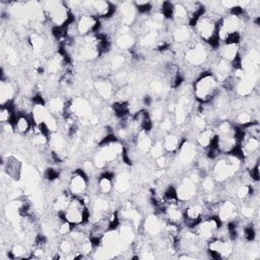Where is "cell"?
I'll return each instance as SVG.
<instances>
[{
  "instance_id": "6da1fadb",
  "label": "cell",
  "mask_w": 260,
  "mask_h": 260,
  "mask_svg": "<svg viewBox=\"0 0 260 260\" xmlns=\"http://www.w3.org/2000/svg\"><path fill=\"white\" fill-rule=\"evenodd\" d=\"M221 16L222 15L216 12L204 9V11L191 24L197 39L213 49L218 48L220 44L217 31Z\"/></svg>"
},
{
  "instance_id": "7a4b0ae2",
  "label": "cell",
  "mask_w": 260,
  "mask_h": 260,
  "mask_svg": "<svg viewBox=\"0 0 260 260\" xmlns=\"http://www.w3.org/2000/svg\"><path fill=\"white\" fill-rule=\"evenodd\" d=\"M210 169V175L217 184H224L235 179L242 171L244 160L236 153L220 154Z\"/></svg>"
},
{
  "instance_id": "3957f363",
  "label": "cell",
  "mask_w": 260,
  "mask_h": 260,
  "mask_svg": "<svg viewBox=\"0 0 260 260\" xmlns=\"http://www.w3.org/2000/svg\"><path fill=\"white\" fill-rule=\"evenodd\" d=\"M219 87L216 77L209 70H203L193 81V98L201 105L212 103L219 93Z\"/></svg>"
},
{
  "instance_id": "277c9868",
  "label": "cell",
  "mask_w": 260,
  "mask_h": 260,
  "mask_svg": "<svg viewBox=\"0 0 260 260\" xmlns=\"http://www.w3.org/2000/svg\"><path fill=\"white\" fill-rule=\"evenodd\" d=\"M87 196V194L83 197L71 196L65 210L57 214L58 217L68 221L74 228L87 223L90 219V200H86Z\"/></svg>"
},
{
  "instance_id": "5b68a950",
  "label": "cell",
  "mask_w": 260,
  "mask_h": 260,
  "mask_svg": "<svg viewBox=\"0 0 260 260\" xmlns=\"http://www.w3.org/2000/svg\"><path fill=\"white\" fill-rule=\"evenodd\" d=\"M42 7L46 20L51 23L53 28L66 27L68 24L76 20V17L65 1H45L42 3Z\"/></svg>"
},
{
  "instance_id": "8992f818",
  "label": "cell",
  "mask_w": 260,
  "mask_h": 260,
  "mask_svg": "<svg viewBox=\"0 0 260 260\" xmlns=\"http://www.w3.org/2000/svg\"><path fill=\"white\" fill-rule=\"evenodd\" d=\"M202 177L201 173L196 169L179 180L178 184L175 186V190L178 199L182 203L189 202L198 195L199 183Z\"/></svg>"
},
{
  "instance_id": "52a82bcc",
  "label": "cell",
  "mask_w": 260,
  "mask_h": 260,
  "mask_svg": "<svg viewBox=\"0 0 260 260\" xmlns=\"http://www.w3.org/2000/svg\"><path fill=\"white\" fill-rule=\"evenodd\" d=\"M185 49L183 51V58L187 67H196L200 68L207 63L210 56V51L208 45L201 42L195 41L184 45Z\"/></svg>"
},
{
  "instance_id": "ba28073f",
  "label": "cell",
  "mask_w": 260,
  "mask_h": 260,
  "mask_svg": "<svg viewBox=\"0 0 260 260\" xmlns=\"http://www.w3.org/2000/svg\"><path fill=\"white\" fill-rule=\"evenodd\" d=\"M221 222L216 216H205L190 230L194 233L200 243L207 245L209 241L216 237ZM189 229V228H188Z\"/></svg>"
},
{
  "instance_id": "9c48e42d",
  "label": "cell",
  "mask_w": 260,
  "mask_h": 260,
  "mask_svg": "<svg viewBox=\"0 0 260 260\" xmlns=\"http://www.w3.org/2000/svg\"><path fill=\"white\" fill-rule=\"evenodd\" d=\"M205 216H207V208L203 198L196 199L195 197L193 200L186 202V205L183 207V222L189 229Z\"/></svg>"
},
{
  "instance_id": "30bf717a",
  "label": "cell",
  "mask_w": 260,
  "mask_h": 260,
  "mask_svg": "<svg viewBox=\"0 0 260 260\" xmlns=\"http://www.w3.org/2000/svg\"><path fill=\"white\" fill-rule=\"evenodd\" d=\"M235 241L230 238L216 236L206 245V253L208 257L213 259L230 258L235 251Z\"/></svg>"
},
{
  "instance_id": "8fae6325",
  "label": "cell",
  "mask_w": 260,
  "mask_h": 260,
  "mask_svg": "<svg viewBox=\"0 0 260 260\" xmlns=\"http://www.w3.org/2000/svg\"><path fill=\"white\" fill-rule=\"evenodd\" d=\"M89 189V178L81 170H75L71 173L67 181V191L72 196L83 197L87 194Z\"/></svg>"
},
{
  "instance_id": "7c38bea8",
  "label": "cell",
  "mask_w": 260,
  "mask_h": 260,
  "mask_svg": "<svg viewBox=\"0 0 260 260\" xmlns=\"http://www.w3.org/2000/svg\"><path fill=\"white\" fill-rule=\"evenodd\" d=\"M198 146L195 142H192L188 139H183L178 151L176 154V159L179 166L188 167L195 162L198 154Z\"/></svg>"
},
{
  "instance_id": "4fadbf2b",
  "label": "cell",
  "mask_w": 260,
  "mask_h": 260,
  "mask_svg": "<svg viewBox=\"0 0 260 260\" xmlns=\"http://www.w3.org/2000/svg\"><path fill=\"white\" fill-rule=\"evenodd\" d=\"M76 30L79 37H85L100 31L102 26L101 19L92 14H81L75 20Z\"/></svg>"
},
{
  "instance_id": "5bb4252c",
  "label": "cell",
  "mask_w": 260,
  "mask_h": 260,
  "mask_svg": "<svg viewBox=\"0 0 260 260\" xmlns=\"http://www.w3.org/2000/svg\"><path fill=\"white\" fill-rule=\"evenodd\" d=\"M239 215V207L234 202L233 199L225 198L219 200L216 211V217L222 224L236 221Z\"/></svg>"
},
{
  "instance_id": "9a60e30c",
  "label": "cell",
  "mask_w": 260,
  "mask_h": 260,
  "mask_svg": "<svg viewBox=\"0 0 260 260\" xmlns=\"http://www.w3.org/2000/svg\"><path fill=\"white\" fill-rule=\"evenodd\" d=\"M91 105L84 98H74L68 101L65 115H72L77 119H86L91 114ZM64 115V116H65Z\"/></svg>"
},
{
  "instance_id": "2e32d148",
  "label": "cell",
  "mask_w": 260,
  "mask_h": 260,
  "mask_svg": "<svg viewBox=\"0 0 260 260\" xmlns=\"http://www.w3.org/2000/svg\"><path fill=\"white\" fill-rule=\"evenodd\" d=\"M164 224L165 220L164 218L157 214L156 212L154 213H149L145 216V218L142 220V230L144 234L148 237H156L162 234L164 231Z\"/></svg>"
},
{
  "instance_id": "e0dca14e",
  "label": "cell",
  "mask_w": 260,
  "mask_h": 260,
  "mask_svg": "<svg viewBox=\"0 0 260 260\" xmlns=\"http://www.w3.org/2000/svg\"><path fill=\"white\" fill-rule=\"evenodd\" d=\"M117 10L119 11L121 24L130 26L136 21L138 12L136 10L134 2H130V1L121 2L119 6H117Z\"/></svg>"
},
{
  "instance_id": "ac0fdd59",
  "label": "cell",
  "mask_w": 260,
  "mask_h": 260,
  "mask_svg": "<svg viewBox=\"0 0 260 260\" xmlns=\"http://www.w3.org/2000/svg\"><path fill=\"white\" fill-rule=\"evenodd\" d=\"M241 44L236 43H220L218 46V57L231 64L238 60L241 53Z\"/></svg>"
},
{
  "instance_id": "d6986e66",
  "label": "cell",
  "mask_w": 260,
  "mask_h": 260,
  "mask_svg": "<svg viewBox=\"0 0 260 260\" xmlns=\"http://www.w3.org/2000/svg\"><path fill=\"white\" fill-rule=\"evenodd\" d=\"M195 34L189 24H182V25H176L175 28L172 31V39L175 43L184 46L188 43L192 42L194 40Z\"/></svg>"
},
{
  "instance_id": "ffe728a7",
  "label": "cell",
  "mask_w": 260,
  "mask_h": 260,
  "mask_svg": "<svg viewBox=\"0 0 260 260\" xmlns=\"http://www.w3.org/2000/svg\"><path fill=\"white\" fill-rule=\"evenodd\" d=\"M46 106L48 110L57 118H63L68 106V101L60 95H53L46 100Z\"/></svg>"
},
{
  "instance_id": "44dd1931",
  "label": "cell",
  "mask_w": 260,
  "mask_h": 260,
  "mask_svg": "<svg viewBox=\"0 0 260 260\" xmlns=\"http://www.w3.org/2000/svg\"><path fill=\"white\" fill-rule=\"evenodd\" d=\"M216 141L215 130L212 127H206L202 131H199L195 134V144L198 148H202L203 150L211 147Z\"/></svg>"
},
{
  "instance_id": "7402d4cb",
  "label": "cell",
  "mask_w": 260,
  "mask_h": 260,
  "mask_svg": "<svg viewBox=\"0 0 260 260\" xmlns=\"http://www.w3.org/2000/svg\"><path fill=\"white\" fill-rule=\"evenodd\" d=\"M114 177L115 174L111 172H104L99 176L96 179L95 185H96V192L100 195L108 196L110 195L114 190Z\"/></svg>"
},
{
  "instance_id": "603a6c76",
  "label": "cell",
  "mask_w": 260,
  "mask_h": 260,
  "mask_svg": "<svg viewBox=\"0 0 260 260\" xmlns=\"http://www.w3.org/2000/svg\"><path fill=\"white\" fill-rule=\"evenodd\" d=\"M12 125L14 128V132L17 133L18 135L29 134L34 127V123L30 116L22 113H16Z\"/></svg>"
},
{
  "instance_id": "cb8c5ba5",
  "label": "cell",
  "mask_w": 260,
  "mask_h": 260,
  "mask_svg": "<svg viewBox=\"0 0 260 260\" xmlns=\"http://www.w3.org/2000/svg\"><path fill=\"white\" fill-rule=\"evenodd\" d=\"M116 37V45L119 49L123 50H129L131 49L135 44V37L130 30L129 26L121 24V27L117 31Z\"/></svg>"
},
{
  "instance_id": "d4e9b609",
  "label": "cell",
  "mask_w": 260,
  "mask_h": 260,
  "mask_svg": "<svg viewBox=\"0 0 260 260\" xmlns=\"http://www.w3.org/2000/svg\"><path fill=\"white\" fill-rule=\"evenodd\" d=\"M93 87L96 91V95L99 99L109 100L115 94L113 81L106 77H99L93 82Z\"/></svg>"
},
{
  "instance_id": "484cf974",
  "label": "cell",
  "mask_w": 260,
  "mask_h": 260,
  "mask_svg": "<svg viewBox=\"0 0 260 260\" xmlns=\"http://www.w3.org/2000/svg\"><path fill=\"white\" fill-rule=\"evenodd\" d=\"M182 141H183V138L180 135L173 132L166 133L164 138L161 139V142L167 154H175L178 151Z\"/></svg>"
},
{
  "instance_id": "4316f807",
  "label": "cell",
  "mask_w": 260,
  "mask_h": 260,
  "mask_svg": "<svg viewBox=\"0 0 260 260\" xmlns=\"http://www.w3.org/2000/svg\"><path fill=\"white\" fill-rule=\"evenodd\" d=\"M51 112L48 110L46 104H34V108L30 113V118L34 125L40 126L45 124L48 118L51 116Z\"/></svg>"
},
{
  "instance_id": "83f0119b",
  "label": "cell",
  "mask_w": 260,
  "mask_h": 260,
  "mask_svg": "<svg viewBox=\"0 0 260 260\" xmlns=\"http://www.w3.org/2000/svg\"><path fill=\"white\" fill-rule=\"evenodd\" d=\"M171 20L176 25L189 24L188 12L183 4V2H173V13Z\"/></svg>"
},
{
  "instance_id": "f1b7e54d",
  "label": "cell",
  "mask_w": 260,
  "mask_h": 260,
  "mask_svg": "<svg viewBox=\"0 0 260 260\" xmlns=\"http://www.w3.org/2000/svg\"><path fill=\"white\" fill-rule=\"evenodd\" d=\"M16 98V90L14 85L7 79H1L0 85V99L1 105H5L11 103Z\"/></svg>"
},
{
  "instance_id": "f546056e",
  "label": "cell",
  "mask_w": 260,
  "mask_h": 260,
  "mask_svg": "<svg viewBox=\"0 0 260 260\" xmlns=\"http://www.w3.org/2000/svg\"><path fill=\"white\" fill-rule=\"evenodd\" d=\"M5 173L12 181H17L21 174V162L14 156H9L5 162Z\"/></svg>"
},
{
  "instance_id": "4dcf8cb0",
  "label": "cell",
  "mask_w": 260,
  "mask_h": 260,
  "mask_svg": "<svg viewBox=\"0 0 260 260\" xmlns=\"http://www.w3.org/2000/svg\"><path fill=\"white\" fill-rule=\"evenodd\" d=\"M130 188V176L127 172H121L114 177V190L125 193Z\"/></svg>"
},
{
  "instance_id": "1f68e13d",
  "label": "cell",
  "mask_w": 260,
  "mask_h": 260,
  "mask_svg": "<svg viewBox=\"0 0 260 260\" xmlns=\"http://www.w3.org/2000/svg\"><path fill=\"white\" fill-rule=\"evenodd\" d=\"M216 182L214 181V179L211 177L210 174H207L205 176H203L200 180L199 183V190H201L203 192V194H209L214 192L215 188H216Z\"/></svg>"
},
{
  "instance_id": "d6a6232c",
  "label": "cell",
  "mask_w": 260,
  "mask_h": 260,
  "mask_svg": "<svg viewBox=\"0 0 260 260\" xmlns=\"http://www.w3.org/2000/svg\"><path fill=\"white\" fill-rule=\"evenodd\" d=\"M29 45L30 48L35 51V52H41L44 50L45 45H46V41L44 39V37L38 32H34L29 36Z\"/></svg>"
},
{
  "instance_id": "836d02e7",
  "label": "cell",
  "mask_w": 260,
  "mask_h": 260,
  "mask_svg": "<svg viewBox=\"0 0 260 260\" xmlns=\"http://www.w3.org/2000/svg\"><path fill=\"white\" fill-rule=\"evenodd\" d=\"M253 121L254 120H253L252 113H250L248 111H241L235 116L234 124L239 127H245V126L249 125L250 123H252Z\"/></svg>"
},
{
  "instance_id": "e575fe53",
  "label": "cell",
  "mask_w": 260,
  "mask_h": 260,
  "mask_svg": "<svg viewBox=\"0 0 260 260\" xmlns=\"http://www.w3.org/2000/svg\"><path fill=\"white\" fill-rule=\"evenodd\" d=\"M27 253L30 252H27L24 245L21 244H14L9 251L11 258H26Z\"/></svg>"
},
{
  "instance_id": "d590c367",
  "label": "cell",
  "mask_w": 260,
  "mask_h": 260,
  "mask_svg": "<svg viewBox=\"0 0 260 260\" xmlns=\"http://www.w3.org/2000/svg\"><path fill=\"white\" fill-rule=\"evenodd\" d=\"M149 153H150L151 157H153L154 159L166 153L162 142H161V139H157V140L152 142V145L149 149Z\"/></svg>"
},
{
  "instance_id": "8d00e7d4",
  "label": "cell",
  "mask_w": 260,
  "mask_h": 260,
  "mask_svg": "<svg viewBox=\"0 0 260 260\" xmlns=\"http://www.w3.org/2000/svg\"><path fill=\"white\" fill-rule=\"evenodd\" d=\"M125 63V57L123 55H116L112 57L109 62V68L111 70H119Z\"/></svg>"
}]
</instances>
